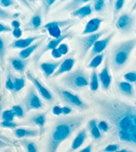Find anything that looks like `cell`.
Listing matches in <instances>:
<instances>
[{
  "instance_id": "cell-1",
  "label": "cell",
  "mask_w": 136,
  "mask_h": 152,
  "mask_svg": "<svg viewBox=\"0 0 136 152\" xmlns=\"http://www.w3.org/2000/svg\"><path fill=\"white\" fill-rule=\"evenodd\" d=\"M99 114L109 124L119 142L136 148V106L118 99L96 98Z\"/></svg>"
},
{
  "instance_id": "cell-2",
  "label": "cell",
  "mask_w": 136,
  "mask_h": 152,
  "mask_svg": "<svg viewBox=\"0 0 136 152\" xmlns=\"http://www.w3.org/2000/svg\"><path fill=\"white\" fill-rule=\"evenodd\" d=\"M84 119L85 117L83 115L69 116L59 119L51 130L46 152H57L61 143L82 124Z\"/></svg>"
},
{
  "instance_id": "cell-3",
  "label": "cell",
  "mask_w": 136,
  "mask_h": 152,
  "mask_svg": "<svg viewBox=\"0 0 136 152\" xmlns=\"http://www.w3.org/2000/svg\"><path fill=\"white\" fill-rule=\"evenodd\" d=\"M136 47V37L124 41L115 46L111 53V62L115 69H121L126 64L132 51Z\"/></svg>"
},
{
  "instance_id": "cell-4",
  "label": "cell",
  "mask_w": 136,
  "mask_h": 152,
  "mask_svg": "<svg viewBox=\"0 0 136 152\" xmlns=\"http://www.w3.org/2000/svg\"><path fill=\"white\" fill-rule=\"evenodd\" d=\"M65 86L73 89L83 88L88 85V77L82 70L77 69L66 75L62 80Z\"/></svg>"
},
{
  "instance_id": "cell-5",
  "label": "cell",
  "mask_w": 136,
  "mask_h": 152,
  "mask_svg": "<svg viewBox=\"0 0 136 152\" xmlns=\"http://www.w3.org/2000/svg\"><path fill=\"white\" fill-rule=\"evenodd\" d=\"M106 33V30H103L99 32H97L93 34H90L89 36H83L78 39L79 45H80L81 57L83 58L88 52L89 49L93 47L94 43L103 35Z\"/></svg>"
},
{
  "instance_id": "cell-6",
  "label": "cell",
  "mask_w": 136,
  "mask_h": 152,
  "mask_svg": "<svg viewBox=\"0 0 136 152\" xmlns=\"http://www.w3.org/2000/svg\"><path fill=\"white\" fill-rule=\"evenodd\" d=\"M54 89L58 94V96L61 97V99L67 104L79 108L86 107L85 104L76 95L71 93L70 91L64 90V89L58 88H54Z\"/></svg>"
},
{
  "instance_id": "cell-7",
  "label": "cell",
  "mask_w": 136,
  "mask_h": 152,
  "mask_svg": "<svg viewBox=\"0 0 136 152\" xmlns=\"http://www.w3.org/2000/svg\"><path fill=\"white\" fill-rule=\"evenodd\" d=\"M135 23V19L129 13H124L119 16L117 20L116 27L118 30L123 34L129 33L133 29Z\"/></svg>"
},
{
  "instance_id": "cell-8",
  "label": "cell",
  "mask_w": 136,
  "mask_h": 152,
  "mask_svg": "<svg viewBox=\"0 0 136 152\" xmlns=\"http://www.w3.org/2000/svg\"><path fill=\"white\" fill-rule=\"evenodd\" d=\"M24 105L27 111L38 110L42 106V103L34 88H31L24 99Z\"/></svg>"
},
{
  "instance_id": "cell-9",
  "label": "cell",
  "mask_w": 136,
  "mask_h": 152,
  "mask_svg": "<svg viewBox=\"0 0 136 152\" xmlns=\"http://www.w3.org/2000/svg\"><path fill=\"white\" fill-rule=\"evenodd\" d=\"M72 22V21L68 20L61 21H53V22L47 23L44 26L43 28L48 31L50 36L53 37L54 39H57V38H59L63 36L61 27L68 26L69 24H71Z\"/></svg>"
},
{
  "instance_id": "cell-10",
  "label": "cell",
  "mask_w": 136,
  "mask_h": 152,
  "mask_svg": "<svg viewBox=\"0 0 136 152\" xmlns=\"http://www.w3.org/2000/svg\"><path fill=\"white\" fill-rule=\"evenodd\" d=\"M114 32L110 34L109 36H107L106 37L103 38L102 39L97 40V42L94 43V45L92 47L90 57L91 58H94L95 56H96L99 54H101L102 51L107 48L109 43H110V41L112 39L114 36Z\"/></svg>"
},
{
  "instance_id": "cell-11",
  "label": "cell",
  "mask_w": 136,
  "mask_h": 152,
  "mask_svg": "<svg viewBox=\"0 0 136 152\" xmlns=\"http://www.w3.org/2000/svg\"><path fill=\"white\" fill-rule=\"evenodd\" d=\"M27 76H28L29 80L31 81V82L34 84L35 88L37 89V91H39L41 96H42L43 99H45L46 101L49 102H50L53 99V96L52 94H51V92L48 90V89L43 86L37 78L34 77V76L31 74H29V73H28Z\"/></svg>"
},
{
  "instance_id": "cell-12",
  "label": "cell",
  "mask_w": 136,
  "mask_h": 152,
  "mask_svg": "<svg viewBox=\"0 0 136 152\" xmlns=\"http://www.w3.org/2000/svg\"><path fill=\"white\" fill-rule=\"evenodd\" d=\"M103 21L102 19L100 18H94L88 21V23L86 24L85 28L82 31L81 34L82 35H90L95 34L98 30L100 26H101L102 22Z\"/></svg>"
},
{
  "instance_id": "cell-13",
  "label": "cell",
  "mask_w": 136,
  "mask_h": 152,
  "mask_svg": "<svg viewBox=\"0 0 136 152\" xmlns=\"http://www.w3.org/2000/svg\"><path fill=\"white\" fill-rule=\"evenodd\" d=\"M42 36H38L35 37H30L26 38V39H20L15 41L11 45V47L15 49H26L31 45V43H34L35 41L42 38Z\"/></svg>"
},
{
  "instance_id": "cell-14",
  "label": "cell",
  "mask_w": 136,
  "mask_h": 152,
  "mask_svg": "<svg viewBox=\"0 0 136 152\" xmlns=\"http://www.w3.org/2000/svg\"><path fill=\"white\" fill-rule=\"evenodd\" d=\"M61 62H55V63H43L41 64L40 69L43 72L45 77H50V75L54 74L56 70L60 66Z\"/></svg>"
},
{
  "instance_id": "cell-15",
  "label": "cell",
  "mask_w": 136,
  "mask_h": 152,
  "mask_svg": "<svg viewBox=\"0 0 136 152\" xmlns=\"http://www.w3.org/2000/svg\"><path fill=\"white\" fill-rule=\"evenodd\" d=\"M75 64V60L72 58H68L61 63L60 66H59L58 69L55 72L54 76H58L61 74H63L64 73L69 72L72 69Z\"/></svg>"
},
{
  "instance_id": "cell-16",
  "label": "cell",
  "mask_w": 136,
  "mask_h": 152,
  "mask_svg": "<svg viewBox=\"0 0 136 152\" xmlns=\"http://www.w3.org/2000/svg\"><path fill=\"white\" fill-rule=\"evenodd\" d=\"M87 138V132L86 129H83L81 130L80 133L77 135V136L73 140V142L71 145V150L72 151L78 150L79 148H80L83 145V142H85Z\"/></svg>"
},
{
  "instance_id": "cell-17",
  "label": "cell",
  "mask_w": 136,
  "mask_h": 152,
  "mask_svg": "<svg viewBox=\"0 0 136 152\" xmlns=\"http://www.w3.org/2000/svg\"><path fill=\"white\" fill-rule=\"evenodd\" d=\"M98 78L100 80L103 88L107 89L110 87L111 82V76L110 75V72H109L107 65L104 67V68L102 69L101 73L99 74Z\"/></svg>"
},
{
  "instance_id": "cell-18",
  "label": "cell",
  "mask_w": 136,
  "mask_h": 152,
  "mask_svg": "<svg viewBox=\"0 0 136 152\" xmlns=\"http://www.w3.org/2000/svg\"><path fill=\"white\" fill-rule=\"evenodd\" d=\"M92 13V8L89 4L84 5L76 10L74 12L72 13V15L74 17H77L80 19H83L84 18L88 17Z\"/></svg>"
},
{
  "instance_id": "cell-19",
  "label": "cell",
  "mask_w": 136,
  "mask_h": 152,
  "mask_svg": "<svg viewBox=\"0 0 136 152\" xmlns=\"http://www.w3.org/2000/svg\"><path fill=\"white\" fill-rule=\"evenodd\" d=\"M14 134L18 138H23L37 136L39 133H38L37 130L35 129L18 128L15 130Z\"/></svg>"
},
{
  "instance_id": "cell-20",
  "label": "cell",
  "mask_w": 136,
  "mask_h": 152,
  "mask_svg": "<svg viewBox=\"0 0 136 152\" xmlns=\"http://www.w3.org/2000/svg\"><path fill=\"white\" fill-rule=\"evenodd\" d=\"M69 36H71V34H65V35H63V36L57 38V39H53L51 41H50V42L48 43V44L45 46V48L42 50V52L41 53L43 54L46 51L53 50L54 49L57 48V47L60 45V43L63 42L65 39L69 37Z\"/></svg>"
},
{
  "instance_id": "cell-21",
  "label": "cell",
  "mask_w": 136,
  "mask_h": 152,
  "mask_svg": "<svg viewBox=\"0 0 136 152\" xmlns=\"http://www.w3.org/2000/svg\"><path fill=\"white\" fill-rule=\"evenodd\" d=\"M42 42H42H39L38 43H35L34 45H31L29 46V47L27 48L26 49H23V50H21L20 51V53H19V56H20V58L22 59H26L27 58H28L33 53L34 51L36 50L38 47H39Z\"/></svg>"
},
{
  "instance_id": "cell-22",
  "label": "cell",
  "mask_w": 136,
  "mask_h": 152,
  "mask_svg": "<svg viewBox=\"0 0 136 152\" xmlns=\"http://www.w3.org/2000/svg\"><path fill=\"white\" fill-rule=\"evenodd\" d=\"M88 128L90 131L91 135L95 139H99L101 137V132L97 127L96 120L91 119L88 123Z\"/></svg>"
},
{
  "instance_id": "cell-23",
  "label": "cell",
  "mask_w": 136,
  "mask_h": 152,
  "mask_svg": "<svg viewBox=\"0 0 136 152\" xmlns=\"http://www.w3.org/2000/svg\"><path fill=\"white\" fill-rule=\"evenodd\" d=\"M11 65L16 71L21 72L26 68V62L21 58H13L11 60Z\"/></svg>"
},
{
  "instance_id": "cell-24",
  "label": "cell",
  "mask_w": 136,
  "mask_h": 152,
  "mask_svg": "<svg viewBox=\"0 0 136 152\" xmlns=\"http://www.w3.org/2000/svg\"><path fill=\"white\" fill-rule=\"evenodd\" d=\"M89 1V0H73V1H71L69 4H67L66 5L65 10L67 11H72V12H74L76 10L81 7L80 6H81V5Z\"/></svg>"
},
{
  "instance_id": "cell-25",
  "label": "cell",
  "mask_w": 136,
  "mask_h": 152,
  "mask_svg": "<svg viewBox=\"0 0 136 152\" xmlns=\"http://www.w3.org/2000/svg\"><path fill=\"white\" fill-rule=\"evenodd\" d=\"M119 89L122 93L126 95L127 96H132L134 94V90H133V87L127 81H123V82H120L118 84Z\"/></svg>"
},
{
  "instance_id": "cell-26",
  "label": "cell",
  "mask_w": 136,
  "mask_h": 152,
  "mask_svg": "<svg viewBox=\"0 0 136 152\" xmlns=\"http://www.w3.org/2000/svg\"><path fill=\"white\" fill-rule=\"evenodd\" d=\"M32 121H33V123L36 125V126H39V128L42 129H43V127L44 126L46 121L45 115L44 113L39 114V115L35 116L34 118L32 119Z\"/></svg>"
},
{
  "instance_id": "cell-27",
  "label": "cell",
  "mask_w": 136,
  "mask_h": 152,
  "mask_svg": "<svg viewBox=\"0 0 136 152\" xmlns=\"http://www.w3.org/2000/svg\"><path fill=\"white\" fill-rule=\"evenodd\" d=\"M103 59V54H99L96 56H95L94 58H92L90 63L88 65V67L90 68H96L100 64H102Z\"/></svg>"
},
{
  "instance_id": "cell-28",
  "label": "cell",
  "mask_w": 136,
  "mask_h": 152,
  "mask_svg": "<svg viewBox=\"0 0 136 152\" xmlns=\"http://www.w3.org/2000/svg\"><path fill=\"white\" fill-rule=\"evenodd\" d=\"M91 91H97L99 88V78L96 72H93L91 77V81L89 83Z\"/></svg>"
},
{
  "instance_id": "cell-29",
  "label": "cell",
  "mask_w": 136,
  "mask_h": 152,
  "mask_svg": "<svg viewBox=\"0 0 136 152\" xmlns=\"http://www.w3.org/2000/svg\"><path fill=\"white\" fill-rule=\"evenodd\" d=\"M42 18L39 14H35L30 21V26L33 29H37L42 25Z\"/></svg>"
},
{
  "instance_id": "cell-30",
  "label": "cell",
  "mask_w": 136,
  "mask_h": 152,
  "mask_svg": "<svg viewBox=\"0 0 136 152\" xmlns=\"http://www.w3.org/2000/svg\"><path fill=\"white\" fill-rule=\"evenodd\" d=\"M15 115L13 113L12 110H7L4 111L2 113L1 118L3 121H13V119H14Z\"/></svg>"
},
{
  "instance_id": "cell-31",
  "label": "cell",
  "mask_w": 136,
  "mask_h": 152,
  "mask_svg": "<svg viewBox=\"0 0 136 152\" xmlns=\"http://www.w3.org/2000/svg\"><path fill=\"white\" fill-rule=\"evenodd\" d=\"M13 84H14V91H19L25 86V80L23 78H15Z\"/></svg>"
},
{
  "instance_id": "cell-32",
  "label": "cell",
  "mask_w": 136,
  "mask_h": 152,
  "mask_svg": "<svg viewBox=\"0 0 136 152\" xmlns=\"http://www.w3.org/2000/svg\"><path fill=\"white\" fill-rule=\"evenodd\" d=\"M23 145L25 146L27 152H37V145L33 142L25 141L23 142Z\"/></svg>"
},
{
  "instance_id": "cell-33",
  "label": "cell",
  "mask_w": 136,
  "mask_h": 152,
  "mask_svg": "<svg viewBox=\"0 0 136 152\" xmlns=\"http://www.w3.org/2000/svg\"><path fill=\"white\" fill-rule=\"evenodd\" d=\"M124 80L128 83H136V73L135 72H128L124 75Z\"/></svg>"
},
{
  "instance_id": "cell-34",
  "label": "cell",
  "mask_w": 136,
  "mask_h": 152,
  "mask_svg": "<svg viewBox=\"0 0 136 152\" xmlns=\"http://www.w3.org/2000/svg\"><path fill=\"white\" fill-rule=\"evenodd\" d=\"M12 111L13 113H14L15 116L19 117V118H23L24 115V111L23 110V108L21 106L19 105H14L12 107Z\"/></svg>"
},
{
  "instance_id": "cell-35",
  "label": "cell",
  "mask_w": 136,
  "mask_h": 152,
  "mask_svg": "<svg viewBox=\"0 0 136 152\" xmlns=\"http://www.w3.org/2000/svg\"><path fill=\"white\" fill-rule=\"evenodd\" d=\"M5 54V45L4 39L0 37V62L3 63Z\"/></svg>"
},
{
  "instance_id": "cell-36",
  "label": "cell",
  "mask_w": 136,
  "mask_h": 152,
  "mask_svg": "<svg viewBox=\"0 0 136 152\" xmlns=\"http://www.w3.org/2000/svg\"><path fill=\"white\" fill-rule=\"evenodd\" d=\"M105 6V1L103 0H96L94 1V7L96 12H101L104 8Z\"/></svg>"
},
{
  "instance_id": "cell-37",
  "label": "cell",
  "mask_w": 136,
  "mask_h": 152,
  "mask_svg": "<svg viewBox=\"0 0 136 152\" xmlns=\"http://www.w3.org/2000/svg\"><path fill=\"white\" fill-rule=\"evenodd\" d=\"M97 127H98L100 132H107L109 130V129H110L109 124L105 120L100 121L98 123V124H97Z\"/></svg>"
},
{
  "instance_id": "cell-38",
  "label": "cell",
  "mask_w": 136,
  "mask_h": 152,
  "mask_svg": "<svg viewBox=\"0 0 136 152\" xmlns=\"http://www.w3.org/2000/svg\"><path fill=\"white\" fill-rule=\"evenodd\" d=\"M55 2H56V0H44V1H42V3L43 4V7H44L45 14H47L48 11L50 9L51 6Z\"/></svg>"
},
{
  "instance_id": "cell-39",
  "label": "cell",
  "mask_w": 136,
  "mask_h": 152,
  "mask_svg": "<svg viewBox=\"0 0 136 152\" xmlns=\"http://www.w3.org/2000/svg\"><path fill=\"white\" fill-rule=\"evenodd\" d=\"M58 49L62 56L66 55L68 51H69V46L66 43H61L58 46Z\"/></svg>"
},
{
  "instance_id": "cell-40",
  "label": "cell",
  "mask_w": 136,
  "mask_h": 152,
  "mask_svg": "<svg viewBox=\"0 0 136 152\" xmlns=\"http://www.w3.org/2000/svg\"><path fill=\"white\" fill-rule=\"evenodd\" d=\"M119 146L118 144H110L105 147L103 150L104 152H116L119 150Z\"/></svg>"
},
{
  "instance_id": "cell-41",
  "label": "cell",
  "mask_w": 136,
  "mask_h": 152,
  "mask_svg": "<svg viewBox=\"0 0 136 152\" xmlns=\"http://www.w3.org/2000/svg\"><path fill=\"white\" fill-rule=\"evenodd\" d=\"M125 4V1L124 0H118L115 2V4H114V10H115V13H118L121 8L124 7Z\"/></svg>"
},
{
  "instance_id": "cell-42",
  "label": "cell",
  "mask_w": 136,
  "mask_h": 152,
  "mask_svg": "<svg viewBox=\"0 0 136 152\" xmlns=\"http://www.w3.org/2000/svg\"><path fill=\"white\" fill-rule=\"evenodd\" d=\"M1 126L5 128H15L16 127H18V125L13 123V121H3L1 124Z\"/></svg>"
},
{
  "instance_id": "cell-43",
  "label": "cell",
  "mask_w": 136,
  "mask_h": 152,
  "mask_svg": "<svg viewBox=\"0 0 136 152\" xmlns=\"http://www.w3.org/2000/svg\"><path fill=\"white\" fill-rule=\"evenodd\" d=\"M10 18H12L11 13L0 8V20H8Z\"/></svg>"
},
{
  "instance_id": "cell-44",
  "label": "cell",
  "mask_w": 136,
  "mask_h": 152,
  "mask_svg": "<svg viewBox=\"0 0 136 152\" xmlns=\"http://www.w3.org/2000/svg\"><path fill=\"white\" fill-rule=\"evenodd\" d=\"M5 88L11 91L14 90V84H13V81L10 77L7 78L6 82H5Z\"/></svg>"
},
{
  "instance_id": "cell-45",
  "label": "cell",
  "mask_w": 136,
  "mask_h": 152,
  "mask_svg": "<svg viewBox=\"0 0 136 152\" xmlns=\"http://www.w3.org/2000/svg\"><path fill=\"white\" fill-rule=\"evenodd\" d=\"M13 1L12 0H1L0 1V5L3 7H8L13 5Z\"/></svg>"
},
{
  "instance_id": "cell-46",
  "label": "cell",
  "mask_w": 136,
  "mask_h": 152,
  "mask_svg": "<svg viewBox=\"0 0 136 152\" xmlns=\"http://www.w3.org/2000/svg\"><path fill=\"white\" fill-rule=\"evenodd\" d=\"M12 35L16 39H19V38L22 36V30L20 28L13 29L12 31Z\"/></svg>"
},
{
  "instance_id": "cell-47",
  "label": "cell",
  "mask_w": 136,
  "mask_h": 152,
  "mask_svg": "<svg viewBox=\"0 0 136 152\" xmlns=\"http://www.w3.org/2000/svg\"><path fill=\"white\" fill-rule=\"evenodd\" d=\"M51 56H52L53 58H55V59L60 58L62 56V55L60 53V52L59 51L58 48H56V49H54V50H51Z\"/></svg>"
},
{
  "instance_id": "cell-48",
  "label": "cell",
  "mask_w": 136,
  "mask_h": 152,
  "mask_svg": "<svg viewBox=\"0 0 136 152\" xmlns=\"http://www.w3.org/2000/svg\"><path fill=\"white\" fill-rule=\"evenodd\" d=\"M52 113L56 115H59L62 114V110L61 107L58 106V105H56L55 107H53L52 109Z\"/></svg>"
},
{
  "instance_id": "cell-49",
  "label": "cell",
  "mask_w": 136,
  "mask_h": 152,
  "mask_svg": "<svg viewBox=\"0 0 136 152\" xmlns=\"http://www.w3.org/2000/svg\"><path fill=\"white\" fill-rule=\"evenodd\" d=\"M12 31V28H10L9 26H5L3 23H0V33L2 32H8Z\"/></svg>"
},
{
  "instance_id": "cell-50",
  "label": "cell",
  "mask_w": 136,
  "mask_h": 152,
  "mask_svg": "<svg viewBox=\"0 0 136 152\" xmlns=\"http://www.w3.org/2000/svg\"><path fill=\"white\" fill-rule=\"evenodd\" d=\"M61 110H62V114L65 115H68V114H69L71 112H72V109L68 106H65V107H61Z\"/></svg>"
},
{
  "instance_id": "cell-51",
  "label": "cell",
  "mask_w": 136,
  "mask_h": 152,
  "mask_svg": "<svg viewBox=\"0 0 136 152\" xmlns=\"http://www.w3.org/2000/svg\"><path fill=\"white\" fill-rule=\"evenodd\" d=\"M11 26H12L13 29H19L21 26V23L18 20H13L12 23H11Z\"/></svg>"
},
{
  "instance_id": "cell-52",
  "label": "cell",
  "mask_w": 136,
  "mask_h": 152,
  "mask_svg": "<svg viewBox=\"0 0 136 152\" xmlns=\"http://www.w3.org/2000/svg\"><path fill=\"white\" fill-rule=\"evenodd\" d=\"M91 145H89L87 146L86 148H85L83 150H81L80 152H91Z\"/></svg>"
},
{
  "instance_id": "cell-53",
  "label": "cell",
  "mask_w": 136,
  "mask_h": 152,
  "mask_svg": "<svg viewBox=\"0 0 136 152\" xmlns=\"http://www.w3.org/2000/svg\"><path fill=\"white\" fill-rule=\"evenodd\" d=\"M6 146H9V144H8L7 143L4 142L3 140H0V148L6 147Z\"/></svg>"
},
{
  "instance_id": "cell-54",
  "label": "cell",
  "mask_w": 136,
  "mask_h": 152,
  "mask_svg": "<svg viewBox=\"0 0 136 152\" xmlns=\"http://www.w3.org/2000/svg\"><path fill=\"white\" fill-rule=\"evenodd\" d=\"M116 152H133V151H129V150H126V149H123V150L116 151Z\"/></svg>"
},
{
  "instance_id": "cell-55",
  "label": "cell",
  "mask_w": 136,
  "mask_h": 152,
  "mask_svg": "<svg viewBox=\"0 0 136 152\" xmlns=\"http://www.w3.org/2000/svg\"><path fill=\"white\" fill-rule=\"evenodd\" d=\"M136 9V1H135V2L134 3V5H133V7H132V11H134V10H135Z\"/></svg>"
},
{
  "instance_id": "cell-56",
  "label": "cell",
  "mask_w": 136,
  "mask_h": 152,
  "mask_svg": "<svg viewBox=\"0 0 136 152\" xmlns=\"http://www.w3.org/2000/svg\"><path fill=\"white\" fill-rule=\"evenodd\" d=\"M1 109H2V106L0 104V114H1Z\"/></svg>"
},
{
  "instance_id": "cell-57",
  "label": "cell",
  "mask_w": 136,
  "mask_h": 152,
  "mask_svg": "<svg viewBox=\"0 0 136 152\" xmlns=\"http://www.w3.org/2000/svg\"><path fill=\"white\" fill-rule=\"evenodd\" d=\"M6 152H8V151H6Z\"/></svg>"
}]
</instances>
